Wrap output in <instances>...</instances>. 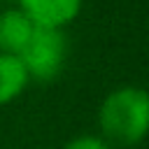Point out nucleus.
<instances>
[{
  "mask_svg": "<svg viewBox=\"0 0 149 149\" xmlns=\"http://www.w3.org/2000/svg\"><path fill=\"white\" fill-rule=\"evenodd\" d=\"M28 81H30V77H28L21 58L0 54V105H7L14 98H19L26 91Z\"/></svg>",
  "mask_w": 149,
  "mask_h": 149,
  "instance_id": "39448f33",
  "label": "nucleus"
},
{
  "mask_svg": "<svg viewBox=\"0 0 149 149\" xmlns=\"http://www.w3.org/2000/svg\"><path fill=\"white\" fill-rule=\"evenodd\" d=\"M33 21L21 9L0 12V54L19 56L33 35Z\"/></svg>",
  "mask_w": 149,
  "mask_h": 149,
  "instance_id": "20e7f679",
  "label": "nucleus"
},
{
  "mask_svg": "<svg viewBox=\"0 0 149 149\" xmlns=\"http://www.w3.org/2000/svg\"><path fill=\"white\" fill-rule=\"evenodd\" d=\"M19 9L33 21V26L63 28L79 14L81 0H19Z\"/></svg>",
  "mask_w": 149,
  "mask_h": 149,
  "instance_id": "7ed1b4c3",
  "label": "nucleus"
},
{
  "mask_svg": "<svg viewBox=\"0 0 149 149\" xmlns=\"http://www.w3.org/2000/svg\"><path fill=\"white\" fill-rule=\"evenodd\" d=\"M100 128L105 137L121 144H137L149 128V98L142 88L123 86L112 91L100 105Z\"/></svg>",
  "mask_w": 149,
  "mask_h": 149,
  "instance_id": "f257e3e1",
  "label": "nucleus"
},
{
  "mask_svg": "<svg viewBox=\"0 0 149 149\" xmlns=\"http://www.w3.org/2000/svg\"><path fill=\"white\" fill-rule=\"evenodd\" d=\"M65 149H112L107 144V140L102 137H93V135H79L74 140H70L65 144Z\"/></svg>",
  "mask_w": 149,
  "mask_h": 149,
  "instance_id": "423d86ee",
  "label": "nucleus"
},
{
  "mask_svg": "<svg viewBox=\"0 0 149 149\" xmlns=\"http://www.w3.org/2000/svg\"><path fill=\"white\" fill-rule=\"evenodd\" d=\"M30 79L51 81L63 72L68 58V40L61 28H42L35 26L30 40L19 54Z\"/></svg>",
  "mask_w": 149,
  "mask_h": 149,
  "instance_id": "f03ea898",
  "label": "nucleus"
}]
</instances>
